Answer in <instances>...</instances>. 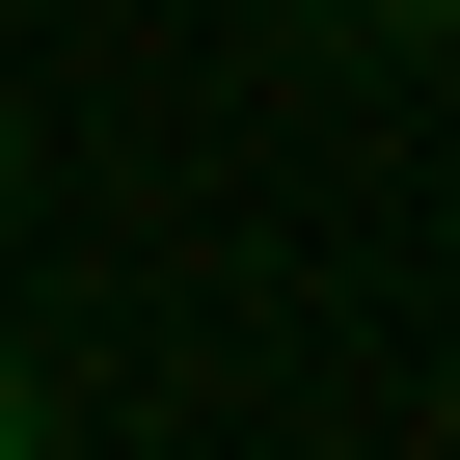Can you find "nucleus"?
<instances>
[{"label": "nucleus", "instance_id": "3", "mask_svg": "<svg viewBox=\"0 0 460 460\" xmlns=\"http://www.w3.org/2000/svg\"><path fill=\"white\" fill-rule=\"evenodd\" d=\"M0 217H28V136H0Z\"/></svg>", "mask_w": 460, "mask_h": 460}, {"label": "nucleus", "instance_id": "1", "mask_svg": "<svg viewBox=\"0 0 460 460\" xmlns=\"http://www.w3.org/2000/svg\"><path fill=\"white\" fill-rule=\"evenodd\" d=\"M28 433H55V352H0V460H28Z\"/></svg>", "mask_w": 460, "mask_h": 460}, {"label": "nucleus", "instance_id": "2", "mask_svg": "<svg viewBox=\"0 0 460 460\" xmlns=\"http://www.w3.org/2000/svg\"><path fill=\"white\" fill-rule=\"evenodd\" d=\"M352 28H379V55H460V0H352Z\"/></svg>", "mask_w": 460, "mask_h": 460}]
</instances>
